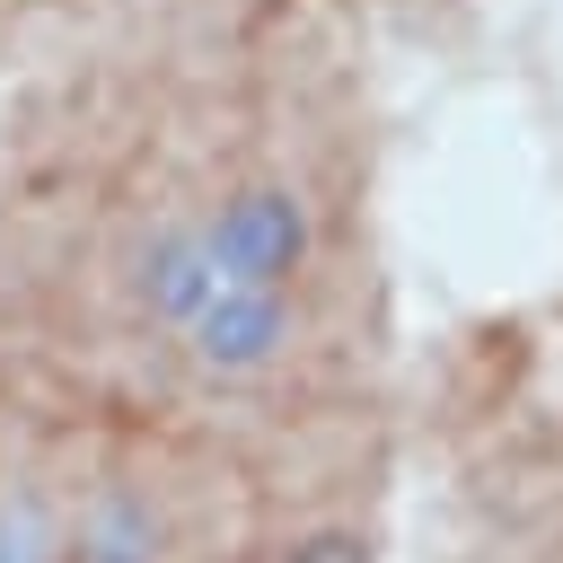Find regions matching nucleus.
<instances>
[{
    "mask_svg": "<svg viewBox=\"0 0 563 563\" xmlns=\"http://www.w3.org/2000/svg\"><path fill=\"white\" fill-rule=\"evenodd\" d=\"M299 202L290 194H238L211 220L176 229L150 255V308L167 317V334L220 369L246 378L282 352L290 334V273H299Z\"/></svg>",
    "mask_w": 563,
    "mask_h": 563,
    "instance_id": "f257e3e1",
    "label": "nucleus"
},
{
    "mask_svg": "<svg viewBox=\"0 0 563 563\" xmlns=\"http://www.w3.org/2000/svg\"><path fill=\"white\" fill-rule=\"evenodd\" d=\"M62 545H70V528L53 519V510H35V501H0V563H62Z\"/></svg>",
    "mask_w": 563,
    "mask_h": 563,
    "instance_id": "f03ea898",
    "label": "nucleus"
},
{
    "mask_svg": "<svg viewBox=\"0 0 563 563\" xmlns=\"http://www.w3.org/2000/svg\"><path fill=\"white\" fill-rule=\"evenodd\" d=\"M282 563H369V545L361 537H299Z\"/></svg>",
    "mask_w": 563,
    "mask_h": 563,
    "instance_id": "7ed1b4c3",
    "label": "nucleus"
}]
</instances>
